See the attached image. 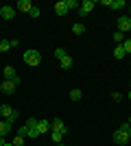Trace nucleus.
<instances>
[{
	"instance_id": "1",
	"label": "nucleus",
	"mask_w": 131,
	"mask_h": 146,
	"mask_svg": "<svg viewBox=\"0 0 131 146\" xmlns=\"http://www.w3.org/2000/svg\"><path fill=\"white\" fill-rule=\"evenodd\" d=\"M24 63L26 66H39V61H42V55H39V50H35V48H29L24 52Z\"/></svg>"
},
{
	"instance_id": "2",
	"label": "nucleus",
	"mask_w": 131,
	"mask_h": 146,
	"mask_svg": "<svg viewBox=\"0 0 131 146\" xmlns=\"http://www.w3.org/2000/svg\"><path fill=\"white\" fill-rule=\"evenodd\" d=\"M50 131H57V133H61V135L68 133V129H66V122H63L61 118H55V120L50 122Z\"/></svg>"
},
{
	"instance_id": "3",
	"label": "nucleus",
	"mask_w": 131,
	"mask_h": 146,
	"mask_svg": "<svg viewBox=\"0 0 131 146\" xmlns=\"http://www.w3.org/2000/svg\"><path fill=\"white\" fill-rule=\"evenodd\" d=\"M0 18H2V20H13V18H15V9L9 7V5L0 7Z\"/></svg>"
},
{
	"instance_id": "4",
	"label": "nucleus",
	"mask_w": 131,
	"mask_h": 146,
	"mask_svg": "<svg viewBox=\"0 0 131 146\" xmlns=\"http://www.w3.org/2000/svg\"><path fill=\"white\" fill-rule=\"evenodd\" d=\"M131 137H129V133H127V131H116V133H114V142H116V144H127V142H129Z\"/></svg>"
},
{
	"instance_id": "5",
	"label": "nucleus",
	"mask_w": 131,
	"mask_h": 146,
	"mask_svg": "<svg viewBox=\"0 0 131 146\" xmlns=\"http://www.w3.org/2000/svg\"><path fill=\"white\" fill-rule=\"evenodd\" d=\"M15 87H18V83H15V81L5 79V81H2V85H0V90L5 92V94H13V92H15Z\"/></svg>"
},
{
	"instance_id": "6",
	"label": "nucleus",
	"mask_w": 131,
	"mask_h": 146,
	"mask_svg": "<svg viewBox=\"0 0 131 146\" xmlns=\"http://www.w3.org/2000/svg\"><path fill=\"white\" fill-rule=\"evenodd\" d=\"M94 7H96V2H94V0H85V2L79 7V13H81V15H87V13L94 11Z\"/></svg>"
},
{
	"instance_id": "7",
	"label": "nucleus",
	"mask_w": 131,
	"mask_h": 146,
	"mask_svg": "<svg viewBox=\"0 0 131 146\" xmlns=\"http://www.w3.org/2000/svg\"><path fill=\"white\" fill-rule=\"evenodd\" d=\"M118 31H120V33L131 31V18H129V15H122V18L118 20Z\"/></svg>"
},
{
	"instance_id": "8",
	"label": "nucleus",
	"mask_w": 131,
	"mask_h": 146,
	"mask_svg": "<svg viewBox=\"0 0 131 146\" xmlns=\"http://www.w3.org/2000/svg\"><path fill=\"white\" fill-rule=\"evenodd\" d=\"M55 13H57V15H66V13H68V7H66V0H59V2L55 5Z\"/></svg>"
},
{
	"instance_id": "9",
	"label": "nucleus",
	"mask_w": 131,
	"mask_h": 146,
	"mask_svg": "<svg viewBox=\"0 0 131 146\" xmlns=\"http://www.w3.org/2000/svg\"><path fill=\"white\" fill-rule=\"evenodd\" d=\"M11 129H13V124H11L9 120H0V135L11 133Z\"/></svg>"
},
{
	"instance_id": "10",
	"label": "nucleus",
	"mask_w": 131,
	"mask_h": 146,
	"mask_svg": "<svg viewBox=\"0 0 131 146\" xmlns=\"http://www.w3.org/2000/svg\"><path fill=\"white\" fill-rule=\"evenodd\" d=\"M2 74H5V79H9V81H13L15 76H18V74H15V68H13V66H5Z\"/></svg>"
},
{
	"instance_id": "11",
	"label": "nucleus",
	"mask_w": 131,
	"mask_h": 146,
	"mask_svg": "<svg viewBox=\"0 0 131 146\" xmlns=\"http://www.w3.org/2000/svg\"><path fill=\"white\" fill-rule=\"evenodd\" d=\"M18 9H20V11H24V13H31L33 5L29 2V0H20V2H18Z\"/></svg>"
},
{
	"instance_id": "12",
	"label": "nucleus",
	"mask_w": 131,
	"mask_h": 146,
	"mask_svg": "<svg viewBox=\"0 0 131 146\" xmlns=\"http://www.w3.org/2000/svg\"><path fill=\"white\" fill-rule=\"evenodd\" d=\"M37 131H39V135H42V133H48V131H50L48 120H39V122H37Z\"/></svg>"
},
{
	"instance_id": "13",
	"label": "nucleus",
	"mask_w": 131,
	"mask_h": 146,
	"mask_svg": "<svg viewBox=\"0 0 131 146\" xmlns=\"http://www.w3.org/2000/svg\"><path fill=\"white\" fill-rule=\"evenodd\" d=\"M59 66H61L63 70H70V68H72V59H70V57L66 55L63 59H59Z\"/></svg>"
},
{
	"instance_id": "14",
	"label": "nucleus",
	"mask_w": 131,
	"mask_h": 146,
	"mask_svg": "<svg viewBox=\"0 0 131 146\" xmlns=\"http://www.w3.org/2000/svg\"><path fill=\"white\" fill-rule=\"evenodd\" d=\"M125 55H127V52H125V48H122V44H118V46L114 48V57H116V59H122Z\"/></svg>"
},
{
	"instance_id": "15",
	"label": "nucleus",
	"mask_w": 131,
	"mask_h": 146,
	"mask_svg": "<svg viewBox=\"0 0 131 146\" xmlns=\"http://www.w3.org/2000/svg\"><path fill=\"white\" fill-rule=\"evenodd\" d=\"M50 140L55 142V144H61V142H63V135L57 133V131H50Z\"/></svg>"
},
{
	"instance_id": "16",
	"label": "nucleus",
	"mask_w": 131,
	"mask_h": 146,
	"mask_svg": "<svg viewBox=\"0 0 131 146\" xmlns=\"http://www.w3.org/2000/svg\"><path fill=\"white\" fill-rule=\"evenodd\" d=\"M81 94H83V92L79 90V87H74V90H70V98H72V100H79V98H81Z\"/></svg>"
},
{
	"instance_id": "17",
	"label": "nucleus",
	"mask_w": 131,
	"mask_h": 146,
	"mask_svg": "<svg viewBox=\"0 0 131 146\" xmlns=\"http://www.w3.org/2000/svg\"><path fill=\"white\" fill-rule=\"evenodd\" d=\"M72 33H74V35H83V33H85V26L83 24H74L72 26Z\"/></svg>"
},
{
	"instance_id": "18",
	"label": "nucleus",
	"mask_w": 131,
	"mask_h": 146,
	"mask_svg": "<svg viewBox=\"0 0 131 146\" xmlns=\"http://www.w3.org/2000/svg\"><path fill=\"white\" fill-rule=\"evenodd\" d=\"M122 7H127L125 0H112V9H122Z\"/></svg>"
},
{
	"instance_id": "19",
	"label": "nucleus",
	"mask_w": 131,
	"mask_h": 146,
	"mask_svg": "<svg viewBox=\"0 0 131 146\" xmlns=\"http://www.w3.org/2000/svg\"><path fill=\"white\" fill-rule=\"evenodd\" d=\"M114 42L122 44V42H125V33H120V31H116V33H114Z\"/></svg>"
},
{
	"instance_id": "20",
	"label": "nucleus",
	"mask_w": 131,
	"mask_h": 146,
	"mask_svg": "<svg viewBox=\"0 0 131 146\" xmlns=\"http://www.w3.org/2000/svg\"><path fill=\"white\" fill-rule=\"evenodd\" d=\"M9 48H11V44H9V39H2V42H0V52H7Z\"/></svg>"
},
{
	"instance_id": "21",
	"label": "nucleus",
	"mask_w": 131,
	"mask_h": 146,
	"mask_svg": "<svg viewBox=\"0 0 131 146\" xmlns=\"http://www.w3.org/2000/svg\"><path fill=\"white\" fill-rule=\"evenodd\" d=\"M37 118H29V120H26V127H29V129H37Z\"/></svg>"
},
{
	"instance_id": "22",
	"label": "nucleus",
	"mask_w": 131,
	"mask_h": 146,
	"mask_svg": "<svg viewBox=\"0 0 131 146\" xmlns=\"http://www.w3.org/2000/svg\"><path fill=\"white\" fill-rule=\"evenodd\" d=\"M18 135H20V137H29V127H26V124H24V127H20Z\"/></svg>"
},
{
	"instance_id": "23",
	"label": "nucleus",
	"mask_w": 131,
	"mask_h": 146,
	"mask_svg": "<svg viewBox=\"0 0 131 146\" xmlns=\"http://www.w3.org/2000/svg\"><path fill=\"white\" fill-rule=\"evenodd\" d=\"M66 7H68V11H70V9H76V7H81V5L76 0H66Z\"/></svg>"
},
{
	"instance_id": "24",
	"label": "nucleus",
	"mask_w": 131,
	"mask_h": 146,
	"mask_svg": "<svg viewBox=\"0 0 131 146\" xmlns=\"http://www.w3.org/2000/svg\"><path fill=\"white\" fill-rule=\"evenodd\" d=\"M122 48H125L127 55H131V39H125V42H122Z\"/></svg>"
},
{
	"instance_id": "25",
	"label": "nucleus",
	"mask_w": 131,
	"mask_h": 146,
	"mask_svg": "<svg viewBox=\"0 0 131 146\" xmlns=\"http://www.w3.org/2000/svg\"><path fill=\"white\" fill-rule=\"evenodd\" d=\"M13 146H24V137L15 135V137H13Z\"/></svg>"
},
{
	"instance_id": "26",
	"label": "nucleus",
	"mask_w": 131,
	"mask_h": 146,
	"mask_svg": "<svg viewBox=\"0 0 131 146\" xmlns=\"http://www.w3.org/2000/svg\"><path fill=\"white\" fill-rule=\"evenodd\" d=\"M55 57L57 59H63V57H66V50L63 48H55Z\"/></svg>"
},
{
	"instance_id": "27",
	"label": "nucleus",
	"mask_w": 131,
	"mask_h": 146,
	"mask_svg": "<svg viewBox=\"0 0 131 146\" xmlns=\"http://www.w3.org/2000/svg\"><path fill=\"white\" fill-rule=\"evenodd\" d=\"M112 98L116 100V103H120V100H122V94H120V92H114V94H112Z\"/></svg>"
},
{
	"instance_id": "28",
	"label": "nucleus",
	"mask_w": 131,
	"mask_h": 146,
	"mask_svg": "<svg viewBox=\"0 0 131 146\" xmlns=\"http://www.w3.org/2000/svg\"><path fill=\"white\" fill-rule=\"evenodd\" d=\"M31 18H39V9H37V7H33V9H31Z\"/></svg>"
},
{
	"instance_id": "29",
	"label": "nucleus",
	"mask_w": 131,
	"mask_h": 146,
	"mask_svg": "<svg viewBox=\"0 0 131 146\" xmlns=\"http://www.w3.org/2000/svg\"><path fill=\"white\" fill-rule=\"evenodd\" d=\"M9 44H11V48H18V46H20L18 39H9Z\"/></svg>"
},
{
	"instance_id": "30",
	"label": "nucleus",
	"mask_w": 131,
	"mask_h": 146,
	"mask_svg": "<svg viewBox=\"0 0 131 146\" xmlns=\"http://www.w3.org/2000/svg\"><path fill=\"white\" fill-rule=\"evenodd\" d=\"M5 142H7V140H5V135H0V146H5Z\"/></svg>"
},
{
	"instance_id": "31",
	"label": "nucleus",
	"mask_w": 131,
	"mask_h": 146,
	"mask_svg": "<svg viewBox=\"0 0 131 146\" xmlns=\"http://www.w3.org/2000/svg\"><path fill=\"white\" fill-rule=\"evenodd\" d=\"M5 146H13V142H5Z\"/></svg>"
},
{
	"instance_id": "32",
	"label": "nucleus",
	"mask_w": 131,
	"mask_h": 146,
	"mask_svg": "<svg viewBox=\"0 0 131 146\" xmlns=\"http://www.w3.org/2000/svg\"><path fill=\"white\" fill-rule=\"evenodd\" d=\"M127 133H129V137H131V124H129V131H127Z\"/></svg>"
},
{
	"instance_id": "33",
	"label": "nucleus",
	"mask_w": 131,
	"mask_h": 146,
	"mask_svg": "<svg viewBox=\"0 0 131 146\" xmlns=\"http://www.w3.org/2000/svg\"><path fill=\"white\" fill-rule=\"evenodd\" d=\"M57 146H66V144H63V142H61V144H57Z\"/></svg>"
},
{
	"instance_id": "34",
	"label": "nucleus",
	"mask_w": 131,
	"mask_h": 146,
	"mask_svg": "<svg viewBox=\"0 0 131 146\" xmlns=\"http://www.w3.org/2000/svg\"><path fill=\"white\" fill-rule=\"evenodd\" d=\"M129 100H131V92H129Z\"/></svg>"
},
{
	"instance_id": "35",
	"label": "nucleus",
	"mask_w": 131,
	"mask_h": 146,
	"mask_svg": "<svg viewBox=\"0 0 131 146\" xmlns=\"http://www.w3.org/2000/svg\"><path fill=\"white\" fill-rule=\"evenodd\" d=\"M129 13H131V5H129Z\"/></svg>"
},
{
	"instance_id": "36",
	"label": "nucleus",
	"mask_w": 131,
	"mask_h": 146,
	"mask_svg": "<svg viewBox=\"0 0 131 146\" xmlns=\"http://www.w3.org/2000/svg\"><path fill=\"white\" fill-rule=\"evenodd\" d=\"M129 87H131V81H129Z\"/></svg>"
},
{
	"instance_id": "37",
	"label": "nucleus",
	"mask_w": 131,
	"mask_h": 146,
	"mask_svg": "<svg viewBox=\"0 0 131 146\" xmlns=\"http://www.w3.org/2000/svg\"><path fill=\"white\" fill-rule=\"evenodd\" d=\"M129 124H131V118H129Z\"/></svg>"
},
{
	"instance_id": "38",
	"label": "nucleus",
	"mask_w": 131,
	"mask_h": 146,
	"mask_svg": "<svg viewBox=\"0 0 131 146\" xmlns=\"http://www.w3.org/2000/svg\"><path fill=\"white\" fill-rule=\"evenodd\" d=\"M0 120H2V116H0Z\"/></svg>"
}]
</instances>
